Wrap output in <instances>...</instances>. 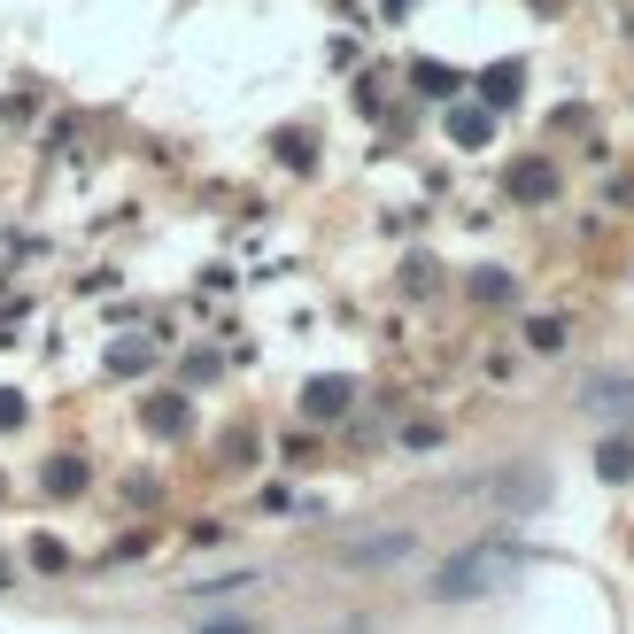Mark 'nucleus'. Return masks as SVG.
Returning <instances> with one entry per match:
<instances>
[{
	"mask_svg": "<svg viewBox=\"0 0 634 634\" xmlns=\"http://www.w3.org/2000/svg\"><path fill=\"white\" fill-rule=\"evenodd\" d=\"M495 573H511V557H503V549H480V557H457V565L441 573V596H480V588H495Z\"/></svg>",
	"mask_w": 634,
	"mask_h": 634,
	"instance_id": "nucleus-1",
	"label": "nucleus"
}]
</instances>
